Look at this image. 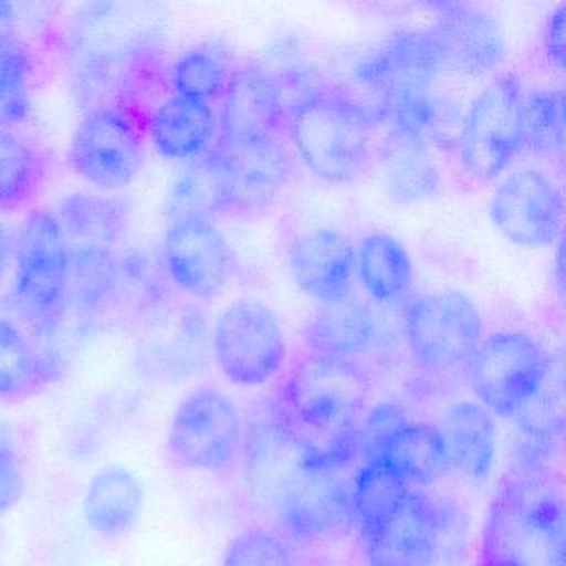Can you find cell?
I'll list each match as a JSON object with an SVG mask.
<instances>
[{
  "instance_id": "cell-11",
  "label": "cell",
  "mask_w": 566,
  "mask_h": 566,
  "mask_svg": "<svg viewBox=\"0 0 566 566\" xmlns=\"http://www.w3.org/2000/svg\"><path fill=\"white\" fill-rule=\"evenodd\" d=\"M403 333L419 366L430 373H449L472 359L482 343V317L467 294L436 291L409 304Z\"/></svg>"
},
{
  "instance_id": "cell-27",
  "label": "cell",
  "mask_w": 566,
  "mask_h": 566,
  "mask_svg": "<svg viewBox=\"0 0 566 566\" xmlns=\"http://www.w3.org/2000/svg\"><path fill=\"white\" fill-rule=\"evenodd\" d=\"M120 256L102 244H71L69 260V307L78 314L102 313L122 290Z\"/></svg>"
},
{
  "instance_id": "cell-32",
  "label": "cell",
  "mask_w": 566,
  "mask_h": 566,
  "mask_svg": "<svg viewBox=\"0 0 566 566\" xmlns=\"http://www.w3.org/2000/svg\"><path fill=\"white\" fill-rule=\"evenodd\" d=\"M48 158L28 138L0 130V211L22 210L41 193Z\"/></svg>"
},
{
  "instance_id": "cell-36",
  "label": "cell",
  "mask_w": 566,
  "mask_h": 566,
  "mask_svg": "<svg viewBox=\"0 0 566 566\" xmlns=\"http://www.w3.org/2000/svg\"><path fill=\"white\" fill-rule=\"evenodd\" d=\"M223 566H294V563L277 536L264 530H248L231 543Z\"/></svg>"
},
{
  "instance_id": "cell-38",
  "label": "cell",
  "mask_w": 566,
  "mask_h": 566,
  "mask_svg": "<svg viewBox=\"0 0 566 566\" xmlns=\"http://www.w3.org/2000/svg\"><path fill=\"white\" fill-rule=\"evenodd\" d=\"M24 476L8 437L0 432V513L8 512L21 499Z\"/></svg>"
},
{
  "instance_id": "cell-13",
  "label": "cell",
  "mask_w": 566,
  "mask_h": 566,
  "mask_svg": "<svg viewBox=\"0 0 566 566\" xmlns=\"http://www.w3.org/2000/svg\"><path fill=\"white\" fill-rule=\"evenodd\" d=\"M161 266L175 287L193 300L220 296L238 270L237 254L207 214L175 217L161 244Z\"/></svg>"
},
{
  "instance_id": "cell-9",
  "label": "cell",
  "mask_w": 566,
  "mask_h": 566,
  "mask_svg": "<svg viewBox=\"0 0 566 566\" xmlns=\"http://www.w3.org/2000/svg\"><path fill=\"white\" fill-rule=\"evenodd\" d=\"M67 160L74 174L97 190H122L144 167V134L124 107L95 105L75 127Z\"/></svg>"
},
{
  "instance_id": "cell-37",
  "label": "cell",
  "mask_w": 566,
  "mask_h": 566,
  "mask_svg": "<svg viewBox=\"0 0 566 566\" xmlns=\"http://www.w3.org/2000/svg\"><path fill=\"white\" fill-rule=\"evenodd\" d=\"M409 422L406 410L397 403H379L360 423V452L364 459H379L394 433Z\"/></svg>"
},
{
  "instance_id": "cell-23",
  "label": "cell",
  "mask_w": 566,
  "mask_h": 566,
  "mask_svg": "<svg viewBox=\"0 0 566 566\" xmlns=\"http://www.w3.org/2000/svg\"><path fill=\"white\" fill-rule=\"evenodd\" d=\"M373 310L353 293L336 303L321 304L304 327V343L313 354L354 359L376 339Z\"/></svg>"
},
{
  "instance_id": "cell-29",
  "label": "cell",
  "mask_w": 566,
  "mask_h": 566,
  "mask_svg": "<svg viewBox=\"0 0 566 566\" xmlns=\"http://www.w3.org/2000/svg\"><path fill=\"white\" fill-rule=\"evenodd\" d=\"M412 486L382 459H364L350 489L353 522L360 545L376 535L409 495Z\"/></svg>"
},
{
  "instance_id": "cell-22",
  "label": "cell",
  "mask_w": 566,
  "mask_h": 566,
  "mask_svg": "<svg viewBox=\"0 0 566 566\" xmlns=\"http://www.w3.org/2000/svg\"><path fill=\"white\" fill-rule=\"evenodd\" d=\"M62 363L54 353L8 317H0V400L22 402L62 376Z\"/></svg>"
},
{
  "instance_id": "cell-41",
  "label": "cell",
  "mask_w": 566,
  "mask_h": 566,
  "mask_svg": "<svg viewBox=\"0 0 566 566\" xmlns=\"http://www.w3.org/2000/svg\"><path fill=\"white\" fill-rule=\"evenodd\" d=\"M14 240H12L11 231L8 230L2 221H0V280L6 276L12 261H14Z\"/></svg>"
},
{
  "instance_id": "cell-39",
  "label": "cell",
  "mask_w": 566,
  "mask_h": 566,
  "mask_svg": "<svg viewBox=\"0 0 566 566\" xmlns=\"http://www.w3.org/2000/svg\"><path fill=\"white\" fill-rule=\"evenodd\" d=\"M565 25L566 4H559L552 12L543 31V51L553 67L565 71Z\"/></svg>"
},
{
  "instance_id": "cell-17",
  "label": "cell",
  "mask_w": 566,
  "mask_h": 566,
  "mask_svg": "<svg viewBox=\"0 0 566 566\" xmlns=\"http://www.w3.org/2000/svg\"><path fill=\"white\" fill-rule=\"evenodd\" d=\"M286 124L281 82L266 69L244 65L231 72L221 95L218 140H273Z\"/></svg>"
},
{
  "instance_id": "cell-35",
  "label": "cell",
  "mask_w": 566,
  "mask_h": 566,
  "mask_svg": "<svg viewBox=\"0 0 566 566\" xmlns=\"http://www.w3.org/2000/svg\"><path fill=\"white\" fill-rule=\"evenodd\" d=\"M231 71L227 61L213 49L197 48L177 59L170 72L174 94L198 101L213 102L221 98Z\"/></svg>"
},
{
  "instance_id": "cell-14",
  "label": "cell",
  "mask_w": 566,
  "mask_h": 566,
  "mask_svg": "<svg viewBox=\"0 0 566 566\" xmlns=\"http://www.w3.org/2000/svg\"><path fill=\"white\" fill-rule=\"evenodd\" d=\"M450 510L442 500L410 489L386 525L363 543L369 566H437L450 528Z\"/></svg>"
},
{
  "instance_id": "cell-8",
  "label": "cell",
  "mask_w": 566,
  "mask_h": 566,
  "mask_svg": "<svg viewBox=\"0 0 566 566\" xmlns=\"http://www.w3.org/2000/svg\"><path fill=\"white\" fill-rule=\"evenodd\" d=\"M369 397V377L354 359L307 353L287 370L273 416L283 422L359 417Z\"/></svg>"
},
{
  "instance_id": "cell-40",
  "label": "cell",
  "mask_w": 566,
  "mask_h": 566,
  "mask_svg": "<svg viewBox=\"0 0 566 566\" xmlns=\"http://www.w3.org/2000/svg\"><path fill=\"white\" fill-rule=\"evenodd\" d=\"M18 8L11 2H0V49L18 41Z\"/></svg>"
},
{
  "instance_id": "cell-31",
  "label": "cell",
  "mask_w": 566,
  "mask_h": 566,
  "mask_svg": "<svg viewBox=\"0 0 566 566\" xmlns=\"http://www.w3.org/2000/svg\"><path fill=\"white\" fill-rule=\"evenodd\" d=\"M356 271L364 290L379 303H397L412 286V258L392 234L374 233L364 238L356 251Z\"/></svg>"
},
{
  "instance_id": "cell-7",
  "label": "cell",
  "mask_w": 566,
  "mask_h": 566,
  "mask_svg": "<svg viewBox=\"0 0 566 566\" xmlns=\"http://www.w3.org/2000/svg\"><path fill=\"white\" fill-rule=\"evenodd\" d=\"M523 148V91L513 72L496 75L473 98L463 118L459 157L470 177L490 181Z\"/></svg>"
},
{
  "instance_id": "cell-16",
  "label": "cell",
  "mask_w": 566,
  "mask_h": 566,
  "mask_svg": "<svg viewBox=\"0 0 566 566\" xmlns=\"http://www.w3.org/2000/svg\"><path fill=\"white\" fill-rule=\"evenodd\" d=\"M436 21L426 34L442 71L480 75L502 64L503 31L495 15L479 6L443 2L433 6Z\"/></svg>"
},
{
  "instance_id": "cell-6",
  "label": "cell",
  "mask_w": 566,
  "mask_h": 566,
  "mask_svg": "<svg viewBox=\"0 0 566 566\" xmlns=\"http://www.w3.org/2000/svg\"><path fill=\"white\" fill-rule=\"evenodd\" d=\"M211 354L230 382L261 386L283 370L286 337L280 319L266 304L240 297L218 314L211 331Z\"/></svg>"
},
{
  "instance_id": "cell-24",
  "label": "cell",
  "mask_w": 566,
  "mask_h": 566,
  "mask_svg": "<svg viewBox=\"0 0 566 566\" xmlns=\"http://www.w3.org/2000/svg\"><path fill=\"white\" fill-rule=\"evenodd\" d=\"M144 506L140 480L120 465L98 470L82 500L85 523L104 538H118L134 530Z\"/></svg>"
},
{
  "instance_id": "cell-33",
  "label": "cell",
  "mask_w": 566,
  "mask_h": 566,
  "mask_svg": "<svg viewBox=\"0 0 566 566\" xmlns=\"http://www.w3.org/2000/svg\"><path fill=\"white\" fill-rule=\"evenodd\" d=\"M523 147L545 161H562L565 151V94L548 88L523 95Z\"/></svg>"
},
{
  "instance_id": "cell-25",
  "label": "cell",
  "mask_w": 566,
  "mask_h": 566,
  "mask_svg": "<svg viewBox=\"0 0 566 566\" xmlns=\"http://www.w3.org/2000/svg\"><path fill=\"white\" fill-rule=\"evenodd\" d=\"M384 181L400 203H420L439 195L440 174L422 134L392 128L382 148Z\"/></svg>"
},
{
  "instance_id": "cell-19",
  "label": "cell",
  "mask_w": 566,
  "mask_h": 566,
  "mask_svg": "<svg viewBox=\"0 0 566 566\" xmlns=\"http://www.w3.org/2000/svg\"><path fill=\"white\" fill-rule=\"evenodd\" d=\"M287 263L296 286L321 304L336 303L353 290L356 250L334 228H313L301 234L291 244Z\"/></svg>"
},
{
  "instance_id": "cell-4",
  "label": "cell",
  "mask_w": 566,
  "mask_h": 566,
  "mask_svg": "<svg viewBox=\"0 0 566 566\" xmlns=\"http://www.w3.org/2000/svg\"><path fill=\"white\" fill-rule=\"evenodd\" d=\"M440 71L426 31L403 32L364 59L356 78L379 98L380 114L389 118L392 128L423 135L432 118L430 92Z\"/></svg>"
},
{
  "instance_id": "cell-15",
  "label": "cell",
  "mask_w": 566,
  "mask_h": 566,
  "mask_svg": "<svg viewBox=\"0 0 566 566\" xmlns=\"http://www.w3.org/2000/svg\"><path fill=\"white\" fill-rule=\"evenodd\" d=\"M490 218L499 233L516 247H549L562 234V195L542 171H513L493 191Z\"/></svg>"
},
{
  "instance_id": "cell-30",
  "label": "cell",
  "mask_w": 566,
  "mask_h": 566,
  "mask_svg": "<svg viewBox=\"0 0 566 566\" xmlns=\"http://www.w3.org/2000/svg\"><path fill=\"white\" fill-rule=\"evenodd\" d=\"M379 459L386 460L409 485H432L450 472L442 432L430 423L400 427Z\"/></svg>"
},
{
  "instance_id": "cell-18",
  "label": "cell",
  "mask_w": 566,
  "mask_h": 566,
  "mask_svg": "<svg viewBox=\"0 0 566 566\" xmlns=\"http://www.w3.org/2000/svg\"><path fill=\"white\" fill-rule=\"evenodd\" d=\"M211 333L207 316L195 304L161 311L142 344L145 366L167 380L198 376L208 363Z\"/></svg>"
},
{
  "instance_id": "cell-3",
  "label": "cell",
  "mask_w": 566,
  "mask_h": 566,
  "mask_svg": "<svg viewBox=\"0 0 566 566\" xmlns=\"http://www.w3.org/2000/svg\"><path fill=\"white\" fill-rule=\"evenodd\" d=\"M376 114L340 92H314L290 120L294 148L311 174L329 184L356 180L369 158Z\"/></svg>"
},
{
  "instance_id": "cell-2",
  "label": "cell",
  "mask_w": 566,
  "mask_h": 566,
  "mask_svg": "<svg viewBox=\"0 0 566 566\" xmlns=\"http://www.w3.org/2000/svg\"><path fill=\"white\" fill-rule=\"evenodd\" d=\"M71 241L54 211L25 217L14 251L11 301L14 313L39 340L57 336L69 311Z\"/></svg>"
},
{
  "instance_id": "cell-5",
  "label": "cell",
  "mask_w": 566,
  "mask_h": 566,
  "mask_svg": "<svg viewBox=\"0 0 566 566\" xmlns=\"http://www.w3.org/2000/svg\"><path fill=\"white\" fill-rule=\"evenodd\" d=\"M211 213L253 217L270 210L294 171L293 155L277 138L260 142L217 140L203 158Z\"/></svg>"
},
{
  "instance_id": "cell-10",
  "label": "cell",
  "mask_w": 566,
  "mask_h": 566,
  "mask_svg": "<svg viewBox=\"0 0 566 566\" xmlns=\"http://www.w3.org/2000/svg\"><path fill=\"white\" fill-rule=\"evenodd\" d=\"M243 422L233 400L213 386L191 390L175 410L167 447L174 462L193 472H221L237 459Z\"/></svg>"
},
{
  "instance_id": "cell-21",
  "label": "cell",
  "mask_w": 566,
  "mask_h": 566,
  "mask_svg": "<svg viewBox=\"0 0 566 566\" xmlns=\"http://www.w3.org/2000/svg\"><path fill=\"white\" fill-rule=\"evenodd\" d=\"M151 145L170 161L201 160L218 140V114L210 102L171 94L147 118Z\"/></svg>"
},
{
  "instance_id": "cell-26",
  "label": "cell",
  "mask_w": 566,
  "mask_h": 566,
  "mask_svg": "<svg viewBox=\"0 0 566 566\" xmlns=\"http://www.w3.org/2000/svg\"><path fill=\"white\" fill-rule=\"evenodd\" d=\"M440 432L450 469L473 480L489 475L495 460L496 433L485 407L473 402L455 403L447 412L446 426Z\"/></svg>"
},
{
  "instance_id": "cell-20",
  "label": "cell",
  "mask_w": 566,
  "mask_h": 566,
  "mask_svg": "<svg viewBox=\"0 0 566 566\" xmlns=\"http://www.w3.org/2000/svg\"><path fill=\"white\" fill-rule=\"evenodd\" d=\"M287 532L297 539H317L353 522L350 492L337 472L301 470L276 503Z\"/></svg>"
},
{
  "instance_id": "cell-12",
  "label": "cell",
  "mask_w": 566,
  "mask_h": 566,
  "mask_svg": "<svg viewBox=\"0 0 566 566\" xmlns=\"http://www.w3.org/2000/svg\"><path fill=\"white\" fill-rule=\"evenodd\" d=\"M467 367L480 402L496 416L513 417L545 384L552 363L528 334L495 333L479 344Z\"/></svg>"
},
{
  "instance_id": "cell-34",
  "label": "cell",
  "mask_w": 566,
  "mask_h": 566,
  "mask_svg": "<svg viewBox=\"0 0 566 566\" xmlns=\"http://www.w3.org/2000/svg\"><path fill=\"white\" fill-rule=\"evenodd\" d=\"M34 54L22 39L0 49V130H12L32 111Z\"/></svg>"
},
{
  "instance_id": "cell-1",
  "label": "cell",
  "mask_w": 566,
  "mask_h": 566,
  "mask_svg": "<svg viewBox=\"0 0 566 566\" xmlns=\"http://www.w3.org/2000/svg\"><path fill=\"white\" fill-rule=\"evenodd\" d=\"M476 566H566L565 505L555 476L523 469L500 486Z\"/></svg>"
},
{
  "instance_id": "cell-28",
  "label": "cell",
  "mask_w": 566,
  "mask_h": 566,
  "mask_svg": "<svg viewBox=\"0 0 566 566\" xmlns=\"http://www.w3.org/2000/svg\"><path fill=\"white\" fill-rule=\"evenodd\" d=\"M54 214L69 241L114 248L130 228L132 208L118 197L81 191L62 198Z\"/></svg>"
}]
</instances>
